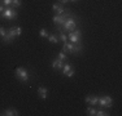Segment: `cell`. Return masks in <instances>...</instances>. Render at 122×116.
<instances>
[{"mask_svg": "<svg viewBox=\"0 0 122 116\" xmlns=\"http://www.w3.org/2000/svg\"><path fill=\"white\" fill-rule=\"evenodd\" d=\"M56 28H57V31H61V32H62V30L71 32V31H74L75 28H77V22H75V19L71 18V16H70L65 19V22H64L62 26H56Z\"/></svg>", "mask_w": 122, "mask_h": 116, "instance_id": "cell-1", "label": "cell"}, {"mask_svg": "<svg viewBox=\"0 0 122 116\" xmlns=\"http://www.w3.org/2000/svg\"><path fill=\"white\" fill-rule=\"evenodd\" d=\"M68 17H70V9H65L64 14H61V16L55 14V16L52 17V21H53V23L56 26H62L64 22H65V19L68 18Z\"/></svg>", "mask_w": 122, "mask_h": 116, "instance_id": "cell-2", "label": "cell"}, {"mask_svg": "<svg viewBox=\"0 0 122 116\" xmlns=\"http://www.w3.org/2000/svg\"><path fill=\"white\" fill-rule=\"evenodd\" d=\"M14 75H16V77L20 81H22V83L29 81V71L25 67H17L16 71H14Z\"/></svg>", "mask_w": 122, "mask_h": 116, "instance_id": "cell-3", "label": "cell"}, {"mask_svg": "<svg viewBox=\"0 0 122 116\" xmlns=\"http://www.w3.org/2000/svg\"><path fill=\"white\" fill-rule=\"evenodd\" d=\"M1 17L5 19H16L17 18V10L12 7L4 8V12L1 13Z\"/></svg>", "mask_w": 122, "mask_h": 116, "instance_id": "cell-4", "label": "cell"}, {"mask_svg": "<svg viewBox=\"0 0 122 116\" xmlns=\"http://www.w3.org/2000/svg\"><path fill=\"white\" fill-rule=\"evenodd\" d=\"M97 104H100L101 107H112L113 104V99L109 97V95H103V97H99V101H97Z\"/></svg>", "mask_w": 122, "mask_h": 116, "instance_id": "cell-5", "label": "cell"}, {"mask_svg": "<svg viewBox=\"0 0 122 116\" xmlns=\"http://www.w3.org/2000/svg\"><path fill=\"white\" fill-rule=\"evenodd\" d=\"M81 37H82V32H81V30H74V31H71V32H69V35H68V39L70 40L73 44L81 41Z\"/></svg>", "mask_w": 122, "mask_h": 116, "instance_id": "cell-6", "label": "cell"}, {"mask_svg": "<svg viewBox=\"0 0 122 116\" xmlns=\"http://www.w3.org/2000/svg\"><path fill=\"white\" fill-rule=\"evenodd\" d=\"M61 71H62V74L65 75V76H68V77H73L74 74H75V72H74V68L71 67L70 63H65Z\"/></svg>", "mask_w": 122, "mask_h": 116, "instance_id": "cell-7", "label": "cell"}, {"mask_svg": "<svg viewBox=\"0 0 122 116\" xmlns=\"http://www.w3.org/2000/svg\"><path fill=\"white\" fill-rule=\"evenodd\" d=\"M8 34L10 35L12 37H18V36H21V34H22V28L20 27V26H12V27L8 30Z\"/></svg>", "mask_w": 122, "mask_h": 116, "instance_id": "cell-8", "label": "cell"}, {"mask_svg": "<svg viewBox=\"0 0 122 116\" xmlns=\"http://www.w3.org/2000/svg\"><path fill=\"white\" fill-rule=\"evenodd\" d=\"M51 66H52V68L57 70V71H61L62 67H64V62L61 59H59V58H56V59H52Z\"/></svg>", "mask_w": 122, "mask_h": 116, "instance_id": "cell-9", "label": "cell"}, {"mask_svg": "<svg viewBox=\"0 0 122 116\" xmlns=\"http://www.w3.org/2000/svg\"><path fill=\"white\" fill-rule=\"evenodd\" d=\"M73 49H74L73 43H69V41L64 43V45H62V52L64 53H73Z\"/></svg>", "mask_w": 122, "mask_h": 116, "instance_id": "cell-10", "label": "cell"}, {"mask_svg": "<svg viewBox=\"0 0 122 116\" xmlns=\"http://www.w3.org/2000/svg\"><path fill=\"white\" fill-rule=\"evenodd\" d=\"M97 101H99V97H96V95H87V97L85 98V102L91 104V106L97 104Z\"/></svg>", "mask_w": 122, "mask_h": 116, "instance_id": "cell-11", "label": "cell"}, {"mask_svg": "<svg viewBox=\"0 0 122 116\" xmlns=\"http://www.w3.org/2000/svg\"><path fill=\"white\" fill-rule=\"evenodd\" d=\"M38 95H39V98H42V99H46L48 95V89L46 88V86H39L38 88Z\"/></svg>", "mask_w": 122, "mask_h": 116, "instance_id": "cell-12", "label": "cell"}, {"mask_svg": "<svg viewBox=\"0 0 122 116\" xmlns=\"http://www.w3.org/2000/svg\"><path fill=\"white\" fill-rule=\"evenodd\" d=\"M52 10H53L56 14H59V16L64 14V12H65V9H64V7L61 4H53L52 5Z\"/></svg>", "mask_w": 122, "mask_h": 116, "instance_id": "cell-13", "label": "cell"}, {"mask_svg": "<svg viewBox=\"0 0 122 116\" xmlns=\"http://www.w3.org/2000/svg\"><path fill=\"white\" fill-rule=\"evenodd\" d=\"M3 116H17L18 115V111L16 108H7L5 111H3V114H0Z\"/></svg>", "mask_w": 122, "mask_h": 116, "instance_id": "cell-14", "label": "cell"}, {"mask_svg": "<svg viewBox=\"0 0 122 116\" xmlns=\"http://www.w3.org/2000/svg\"><path fill=\"white\" fill-rule=\"evenodd\" d=\"M82 50H83L82 43H81V41L75 43V44H74V49H73V54H81V53H82Z\"/></svg>", "mask_w": 122, "mask_h": 116, "instance_id": "cell-15", "label": "cell"}, {"mask_svg": "<svg viewBox=\"0 0 122 116\" xmlns=\"http://www.w3.org/2000/svg\"><path fill=\"white\" fill-rule=\"evenodd\" d=\"M48 40L49 43H52V44H56V43H59V36L57 35H48Z\"/></svg>", "mask_w": 122, "mask_h": 116, "instance_id": "cell-16", "label": "cell"}, {"mask_svg": "<svg viewBox=\"0 0 122 116\" xmlns=\"http://www.w3.org/2000/svg\"><path fill=\"white\" fill-rule=\"evenodd\" d=\"M22 5V1L21 0H12V4H10V7L14 8V9H17V8H20Z\"/></svg>", "mask_w": 122, "mask_h": 116, "instance_id": "cell-17", "label": "cell"}, {"mask_svg": "<svg viewBox=\"0 0 122 116\" xmlns=\"http://www.w3.org/2000/svg\"><path fill=\"white\" fill-rule=\"evenodd\" d=\"M57 58H59V59H61L62 62H66V61H68V56H66V54L64 53V52H61V53H59V56H57Z\"/></svg>", "mask_w": 122, "mask_h": 116, "instance_id": "cell-18", "label": "cell"}, {"mask_svg": "<svg viewBox=\"0 0 122 116\" xmlns=\"http://www.w3.org/2000/svg\"><path fill=\"white\" fill-rule=\"evenodd\" d=\"M39 36L40 37H48V32L46 28H40L39 30Z\"/></svg>", "mask_w": 122, "mask_h": 116, "instance_id": "cell-19", "label": "cell"}, {"mask_svg": "<svg viewBox=\"0 0 122 116\" xmlns=\"http://www.w3.org/2000/svg\"><path fill=\"white\" fill-rule=\"evenodd\" d=\"M87 115L95 116V115H96V110H95L94 107H88V108H87Z\"/></svg>", "mask_w": 122, "mask_h": 116, "instance_id": "cell-20", "label": "cell"}, {"mask_svg": "<svg viewBox=\"0 0 122 116\" xmlns=\"http://www.w3.org/2000/svg\"><path fill=\"white\" fill-rule=\"evenodd\" d=\"M109 112L104 111V110H100V111H96V116H108Z\"/></svg>", "mask_w": 122, "mask_h": 116, "instance_id": "cell-21", "label": "cell"}, {"mask_svg": "<svg viewBox=\"0 0 122 116\" xmlns=\"http://www.w3.org/2000/svg\"><path fill=\"white\" fill-rule=\"evenodd\" d=\"M5 35H7V30H5L4 27H1V26H0V37L3 39V37H4Z\"/></svg>", "mask_w": 122, "mask_h": 116, "instance_id": "cell-22", "label": "cell"}, {"mask_svg": "<svg viewBox=\"0 0 122 116\" xmlns=\"http://www.w3.org/2000/svg\"><path fill=\"white\" fill-rule=\"evenodd\" d=\"M0 3H1L3 5H7V7H10V4H12V0H0Z\"/></svg>", "mask_w": 122, "mask_h": 116, "instance_id": "cell-23", "label": "cell"}, {"mask_svg": "<svg viewBox=\"0 0 122 116\" xmlns=\"http://www.w3.org/2000/svg\"><path fill=\"white\" fill-rule=\"evenodd\" d=\"M59 40H61V41H64V43H65L66 40H68V36H66L65 34H62V32H61V34H60V36H59Z\"/></svg>", "mask_w": 122, "mask_h": 116, "instance_id": "cell-24", "label": "cell"}, {"mask_svg": "<svg viewBox=\"0 0 122 116\" xmlns=\"http://www.w3.org/2000/svg\"><path fill=\"white\" fill-rule=\"evenodd\" d=\"M69 1H70V0H59V3H61V4H68Z\"/></svg>", "mask_w": 122, "mask_h": 116, "instance_id": "cell-25", "label": "cell"}, {"mask_svg": "<svg viewBox=\"0 0 122 116\" xmlns=\"http://www.w3.org/2000/svg\"><path fill=\"white\" fill-rule=\"evenodd\" d=\"M4 12V7H3V4L0 3V13H3Z\"/></svg>", "mask_w": 122, "mask_h": 116, "instance_id": "cell-26", "label": "cell"}, {"mask_svg": "<svg viewBox=\"0 0 122 116\" xmlns=\"http://www.w3.org/2000/svg\"><path fill=\"white\" fill-rule=\"evenodd\" d=\"M71 1H78V0H71Z\"/></svg>", "mask_w": 122, "mask_h": 116, "instance_id": "cell-27", "label": "cell"}]
</instances>
